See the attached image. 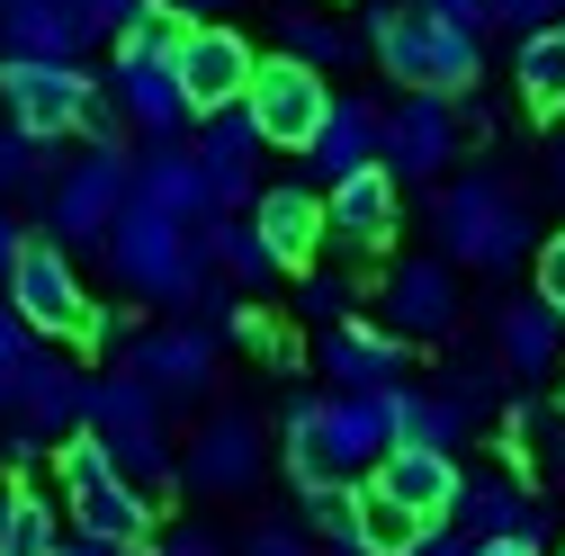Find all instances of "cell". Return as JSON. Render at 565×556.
<instances>
[{
	"instance_id": "f6af8a7d",
	"label": "cell",
	"mask_w": 565,
	"mask_h": 556,
	"mask_svg": "<svg viewBox=\"0 0 565 556\" xmlns=\"http://www.w3.org/2000/svg\"><path fill=\"white\" fill-rule=\"evenodd\" d=\"M422 10H431V19H449V28H493V0H422Z\"/></svg>"
},
{
	"instance_id": "f1b7e54d",
	"label": "cell",
	"mask_w": 565,
	"mask_h": 556,
	"mask_svg": "<svg viewBox=\"0 0 565 556\" xmlns=\"http://www.w3.org/2000/svg\"><path fill=\"white\" fill-rule=\"evenodd\" d=\"M512 90L530 117H565V19H547L512 45Z\"/></svg>"
},
{
	"instance_id": "7402d4cb",
	"label": "cell",
	"mask_w": 565,
	"mask_h": 556,
	"mask_svg": "<svg viewBox=\"0 0 565 556\" xmlns=\"http://www.w3.org/2000/svg\"><path fill=\"white\" fill-rule=\"evenodd\" d=\"M90 45V19H82V0H10L0 10V63H82Z\"/></svg>"
},
{
	"instance_id": "7bdbcfd3",
	"label": "cell",
	"mask_w": 565,
	"mask_h": 556,
	"mask_svg": "<svg viewBox=\"0 0 565 556\" xmlns=\"http://www.w3.org/2000/svg\"><path fill=\"white\" fill-rule=\"evenodd\" d=\"M539 297L565 314V234H547V243H539Z\"/></svg>"
},
{
	"instance_id": "b9f144b4",
	"label": "cell",
	"mask_w": 565,
	"mask_h": 556,
	"mask_svg": "<svg viewBox=\"0 0 565 556\" xmlns=\"http://www.w3.org/2000/svg\"><path fill=\"white\" fill-rule=\"evenodd\" d=\"M404 556H476V538H467L458 521H431V530H422V538H413Z\"/></svg>"
},
{
	"instance_id": "7c38bea8",
	"label": "cell",
	"mask_w": 565,
	"mask_h": 556,
	"mask_svg": "<svg viewBox=\"0 0 565 556\" xmlns=\"http://www.w3.org/2000/svg\"><path fill=\"white\" fill-rule=\"evenodd\" d=\"M260 413H243V404H216L206 423L189 431V449H180V484L189 494H216V503H234V494H252L260 484Z\"/></svg>"
},
{
	"instance_id": "2e32d148",
	"label": "cell",
	"mask_w": 565,
	"mask_h": 556,
	"mask_svg": "<svg viewBox=\"0 0 565 556\" xmlns=\"http://www.w3.org/2000/svg\"><path fill=\"white\" fill-rule=\"evenodd\" d=\"M315 360H323L332 395H360V386H404L413 377V341L386 332V323H369V314H341V323H323Z\"/></svg>"
},
{
	"instance_id": "4dcf8cb0",
	"label": "cell",
	"mask_w": 565,
	"mask_h": 556,
	"mask_svg": "<svg viewBox=\"0 0 565 556\" xmlns=\"http://www.w3.org/2000/svg\"><path fill=\"white\" fill-rule=\"evenodd\" d=\"M278 467H288L297 494H306V484H332V458H323V395H297L288 413H278Z\"/></svg>"
},
{
	"instance_id": "c3c4849f",
	"label": "cell",
	"mask_w": 565,
	"mask_h": 556,
	"mask_svg": "<svg viewBox=\"0 0 565 556\" xmlns=\"http://www.w3.org/2000/svg\"><path fill=\"white\" fill-rule=\"evenodd\" d=\"M476 556H547L539 538H476Z\"/></svg>"
},
{
	"instance_id": "681fc988",
	"label": "cell",
	"mask_w": 565,
	"mask_h": 556,
	"mask_svg": "<svg viewBox=\"0 0 565 556\" xmlns=\"http://www.w3.org/2000/svg\"><path fill=\"white\" fill-rule=\"evenodd\" d=\"M63 556H126V547H108V538H82V530H73V538H63Z\"/></svg>"
},
{
	"instance_id": "5bb4252c",
	"label": "cell",
	"mask_w": 565,
	"mask_h": 556,
	"mask_svg": "<svg viewBox=\"0 0 565 556\" xmlns=\"http://www.w3.org/2000/svg\"><path fill=\"white\" fill-rule=\"evenodd\" d=\"M377 162H386L395 180H440V171H458V99H440V90H404V99L386 108V145H377Z\"/></svg>"
},
{
	"instance_id": "cb8c5ba5",
	"label": "cell",
	"mask_w": 565,
	"mask_h": 556,
	"mask_svg": "<svg viewBox=\"0 0 565 556\" xmlns=\"http://www.w3.org/2000/svg\"><path fill=\"white\" fill-rule=\"evenodd\" d=\"M252 225H260V243L278 252V269H306V260L332 243V225H323V197H315L306 180H278V189H260V197H252Z\"/></svg>"
},
{
	"instance_id": "603a6c76",
	"label": "cell",
	"mask_w": 565,
	"mask_h": 556,
	"mask_svg": "<svg viewBox=\"0 0 565 556\" xmlns=\"http://www.w3.org/2000/svg\"><path fill=\"white\" fill-rule=\"evenodd\" d=\"M369 484H377V494H395L413 521H449L467 475H458V458H449V449H413V440H404V449H386V458H377V475H369Z\"/></svg>"
},
{
	"instance_id": "9c48e42d",
	"label": "cell",
	"mask_w": 565,
	"mask_h": 556,
	"mask_svg": "<svg viewBox=\"0 0 565 556\" xmlns=\"http://www.w3.org/2000/svg\"><path fill=\"white\" fill-rule=\"evenodd\" d=\"M10 306H19L45 341H90V332H99V306H90L73 252H63L54 234H28V243H19V260H10Z\"/></svg>"
},
{
	"instance_id": "7dc6e473",
	"label": "cell",
	"mask_w": 565,
	"mask_h": 556,
	"mask_svg": "<svg viewBox=\"0 0 565 556\" xmlns=\"http://www.w3.org/2000/svg\"><path fill=\"white\" fill-rule=\"evenodd\" d=\"M19 243H28V234H19V216L0 206V297H10V260H19Z\"/></svg>"
},
{
	"instance_id": "4fadbf2b",
	"label": "cell",
	"mask_w": 565,
	"mask_h": 556,
	"mask_svg": "<svg viewBox=\"0 0 565 556\" xmlns=\"http://www.w3.org/2000/svg\"><path fill=\"white\" fill-rule=\"evenodd\" d=\"M180 90H189V108L198 117H216V108H243L252 99V73H260V54H252V36L243 28H225V19H189V36H180Z\"/></svg>"
},
{
	"instance_id": "d6986e66",
	"label": "cell",
	"mask_w": 565,
	"mask_h": 556,
	"mask_svg": "<svg viewBox=\"0 0 565 556\" xmlns=\"http://www.w3.org/2000/svg\"><path fill=\"white\" fill-rule=\"evenodd\" d=\"M323 225H332L341 252H386V243L404 234V180H395L386 162L332 180V189H323Z\"/></svg>"
},
{
	"instance_id": "5b68a950",
	"label": "cell",
	"mask_w": 565,
	"mask_h": 556,
	"mask_svg": "<svg viewBox=\"0 0 565 556\" xmlns=\"http://www.w3.org/2000/svg\"><path fill=\"white\" fill-rule=\"evenodd\" d=\"M0 108H10V126L45 135V145H63V135H90V145H117V99L108 82H90L82 63H0Z\"/></svg>"
},
{
	"instance_id": "74e56055",
	"label": "cell",
	"mask_w": 565,
	"mask_h": 556,
	"mask_svg": "<svg viewBox=\"0 0 565 556\" xmlns=\"http://www.w3.org/2000/svg\"><path fill=\"white\" fill-rule=\"evenodd\" d=\"M234 556H323L306 530H288V521H252V538L234 547Z\"/></svg>"
},
{
	"instance_id": "1f68e13d",
	"label": "cell",
	"mask_w": 565,
	"mask_h": 556,
	"mask_svg": "<svg viewBox=\"0 0 565 556\" xmlns=\"http://www.w3.org/2000/svg\"><path fill=\"white\" fill-rule=\"evenodd\" d=\"M467 431H476V413H467L449 386H413V395H404V440H413V449H449V458H458Z\"/></svg>"
},
{
	"instance_id": "836d02e7",
	"label": "cell",
	"mask_w": 565,
	"mask_h": 556,
	"mask_svg": "<svg viewBox=\"0 0 565 556\" xmlns=\"http://www.w3.org/2000/svg\"><path fill=\"white\" fill-rule=\"evenodd\" d=\"M278 45H288L297 63H315V73H341V63H360V36H350L341 19H323V10H288V19H278Z\"/></svg>"
},
{
	"instance_id": "3957f363",
	"label": "cell",
	"mask_w": 565,
	"mask_h": 556,
	"mask_svg": "<svg viewBox=\"0 0 565 556\" xmlns=\"http://www.w3.org/2000/svg\"><path fill=\"white\" fill-rule=\"evenodd\" d=\"M369 54L386 63V82H395V90H440V99H467L476 73H484V36L431 19L422 0H377V19H369Z\"/></svg>"
},
{
	"instance_id": "52a82bcc",
	"label": "cell",
	"mask_w": 565,
	"mask_h": 556,
	"mask_svg": "<svg viewBox=\"0 0 565 556\" xmlns=\"http://www.w3.org/2000/svg\"><path fill=\"white\" fill-rule=\"evenodd\" d=\"M0 423L28 431V440H73V431L90 423V368L36 341V351L0 377Z\"/></svg>"
},
{
	"instance_id": "d6a6232c",
	"label": "cell",
	"mask_w": 565,
	"mask_h": 556,
	"mask_svg": "<svg viewBox=\"0 0 565 556\" xmlns=\"http://www.w3.org/2000/svg\"><path fill=\"white\" fill-rule=\"evenodd\" d=\"M54 180H63V162H54V145L45 135H28V126H0V197H54Z\"/></svg>"
},
{
	"instance_id": "ac0fdd59",
	"label": "cell",
	"mask_w": 565,
	"mask_h": 556,
	"mask_svg": "<svg viewBox=\"0 0 565 556\" xmlns=\"http://www.w3.org/2000/svg\"><path fill=\"white\" fill-rule=\"evenodd\" d=\"M260 153H269V135L252 126V108H216V117H198V171H206V197H216V216H234V206L260 197Z\"/></svg>"
},
{
	"instance_id": "ffe728a7",
	"label": "cell",
	"mask_w": 565,
	"mask_h": 556,
	"mask_svg": "<svg viewBox=\"0 0 565 556\" xmlns=\"http://www.w3.org/2000/svg\"><path fill=\"white\" fill-rule=\"evenodd\" d=\"M493 360L512 368V386H539V377H556L565 368V314L530 288V297H512V306H493Z\"/></svg>"
},
{
	"instance_id": "60d3db41",
	"label": "cell",
	"mask_w": 565,
	"mask_h": 556,
	"mask_svg": "<svg viewBox=\"0 0 565 556\" xmlns=\"http://www.w3.org/2000/svg\"><path fill=\"white\" fill-rule=\"evenodd\" d=\"M153 0H82V19H90V36H126L135 19H145Z\"/></svg>"
},
{
	"instance_id": "8fae6325",
	"label": "cell",
	"mask_w": 565,
	"mask_h": 556,
	"mask_svg": "<svg viewBox=\"0 0 565 556\" xmlns=\"http://www.w3.org/2000/svg\"><path fill=\"white\" fill-rule=\"evenodd\" d=\"M243 108H252V126L269 135L278 153H306L315 135H323V117H332V82L315 73V63H297V54H260Z\"/></svg>"
},
{
	"instance_id": "ee69618b",
	"label": "cell",
	"mask_w": 565,
	"mask_h": 556,
	"mask_svg": "<svg viewBox=\"0 0 565 556\" xmlns=\"http://www.w3.org/2000/svg\"><path fill=\"white\" fill-rule=\"evenodd\" d=\"M306 314L315 323H341L350 314V288H341V278H306Z\"/></svg>"
},
{
	"instance_id": "bcb514c9",
	"label": "cell",
	"mask_w": 565,
	"mask_h": 556,
	"mask_svg": "<svg viewBox=\"0 0 565 556\" xmlns=\"http://www.w3.org/2000/svg\"><path fill=\"white\" fill-rule=\"evenodd\" d=\"M145 556H225V547L206 538V530H162V538H153Z\"/></svg>"
},
{
	"instance_id": "e575fe53",
	"label": "cell",
	"mask_w": 565,
	"mask_h": 556,
	"mask_svg": "<svg viewBox=\"0 0 565 556\" xmlns=\"http://www.w3.org/2000/svg\"><path fill=\"white\" fill-rule=\"evenodd\" d=\"M306 521H315V538L332 547V556H369L360 547V484H350V475H332V484H306Z\"/></svg>"
},
{
	"instance_id": "d4e9b609",
	"label": "cell",
	"mask_w": 565,
	"mask_h": 556,
	"mask_svg": "<svg viewBox=\"0 0 565 556\" xmlns=\"http://www.w3.org/2000/svg\"><path fill=\"white\" fill-rule=\"evenodd\" d=\"M377 145H386V108H377V99H341V90H332V117H323V135L306 145V171L332 189V180H350V171H369V162H377Z\"/></svg>"
},
{
	"instance_id": "e0dca14e",
	"label": "cell",
	"mask_w": 565,
	"mask_h": 556,
	"mask_svg": "<svg viewBox=\"0 0 565 556\" xmlns=\"http://www.w3.org/2000/svg\"><path fill=\"white\" fill-rule=\"evenodd\" d=\"M386 332L404 341H458V260H395L386 269V297H377Z\"/></svg>"
},
{
	"instance_id": "4316f807",
	"label": "cell",
	"mask_w": 565,
	"mask_h": 556,
	"mask_svg": "<svg viewBox=\"0 0 565 556\" xmlns=\"http://www.w3.org/2000/svg\"><path fill=\"white\" fill-rule=\"evenodd\" d=\"M449 521H458L467 538H539V547H547V512L521 494V475H467Z\"/></svg>"
},
{
	"instance_id": "484cf974",
	"label": "cell",
	"mask_w": 565,
	"mask_h": 556,
	"mask_svg": "<svg viewBox=\"0 0 565 556\" xmlns=\"http://www.w3.org/2000/svg\"><path fill=\"white\" fill-rule=\"evenodd\" d=\"M135 197L145 206H162V216H180V225H206L216 216V197H206V171H198V145H145L135 153Z\"/></svg>"
},
{
	"instance_id": "6da1fadb",
	"label": "cell",
	"mask_w": 565,
	"mask_h": 556,
	"mask_svg": "<svg viewBox=\"0 0 565 556\" xmlns=\"http://www.w3.org/2000/svg\"><path fill=\"white\" fill-rule=\"evenodd\" d=\"M54 484H63V521H73L82 538H108V547H126V556H145V547L162 538L153 494H145V484H135L117 458H108V440H99V431L54 440Z\"/></svg>"
},
{
	"instance_id": "db71d44e",
	"label": "cell",
	"mask_w": 565,
	"mask_h": 556,
	"mask_svg": "<svg viewBox=\"0 0 565 556\" xmlns=\"http://www.w3.org/2000/svg\"><path fill=\"white\" fill-rule=\"evenodd\" d=\"M0 10H10V0H0Z\"/></svg>"
},
{
	"instance_id": "8d00e7d4",
	"label": "cell",
	"mask_w": 565,
	"mask_h": 556,
	"mask_svg": "<svg viewBox=\"0 0 565 556\" xmlns=\"http://www.w3.org/2000/svg\"><path fill=\"white\" fill-rule=\"evenodd\" d=\"M180 36H189V10L153 0V10H145V19H135V28L117 36V63H171V54H180Z\"/></svg>"
},
{
	"instance_id": "83f0119b",
	"label": "cell",
	"mask_w": 565,
	"mask_h": 556,
	"mask_svg": "<svg viewBox=\"0 0 565 556\" xmlns=\"http://www.w3.org/2000/svg\"><path fill=\"white\" fill-rule=\"evenodd\" d=\"M198 243H206V269H216L225 288H243V297L278 278V252L260 243V225H252V216H206V225H198Z\"/></svg>"
},
{
	"instance_id": "8992f818",
	"label": "cell",
	"mask_w": 565,
	"mask_h": 556,
	"mask_svg": "<svg viewBox=\"0 0 565 556\" xmlns=\"http://www.w3.org/2000/svg\"><path fill=\"white\" fill-rule=\"evenodd\" d=\"M162 413H171V404L135 377V368L90 377V423H82V431H99L108 458L145 484V494H171V484H180V449H171V431H162Z\"/></svg>"
},
{
	"instance_id": "d590c367",
	"label": "cell",
	"mask_w": 565,
	"mask_h": 556,
	"mask_svg": "<svg viewBox=\"0 0 565 556\" xmlns=\"http://www.w3.org/2000/svg\"><path fill=\"white\" fill-rule=\"evenodd\" d=\"M422 530H431V521H413L395 494H377V484L360 475V547H369V556H404Z\"/></svg>"
},
{
	"instance_id": "ab89813d",
	"label": "cell",
	"mask_w": 565,
	"mask_h": 556,
	"mask_svg": "<svg viewBox=\"0 0 565 556\" xmlns=\"http://www.w3.org/2000/svg\"><path fill=\"white\" fill-rule=\"evenodd\" d=\"M547 19H565V0H493V28H512V36H530Z\"/></svg>"
},
{
	"instance_id": "7a4b0ae2",
	"label": "cell",
	"mask_w": 565,
	"mask_h": 556,
	"mask_svg": "<svg viewBox=\"0 0 565 556\" xmlns=\"http://www.w3.org/2000/svg\"><path fill=\"white\" fill-rule=\"evenodd\" d=\"M431 234H440V260H458V269H521V252H539V234H530V197L503 180V171H458V180H440V197H431Z\"/></svg>"
},
{
	"instance_id": "ba28073f",
	"label": "cell",
	"mask_w": 565,
	"mask_h": 556,
	"mask_svg": "<svg viewBox=\"0 0 565 556\" xmlns=\"http://www.w3.org/2000/svg\"><path fill=\"white\" fill-rule=\"evenodd\" d=\"M135 206V153L126 145H90L82 162H63L54 197H45V234L54 243H108V225Z\"/></svg>"
},
{
	"instance_id": "9a60e30c",
	"label": "cell",
	"mask_w": 565,
	"mask_h": 556,
	"mask_svg": "<svg viewBox=\"0 0 565 556\" xmlns=\"http://www.w3.org/2000/svg\"><path fill=\"white\" fill-rule=\"evenodd\" d=\"M216 323H162V332H135L126 341V368L145 377L162 404H198L206 386H216Z\"/></svg>"
},
{
	"instance_id": "f907efd6",
	"label": "cell",
	"mask_w": 565,
	"mask_h": 556,
	"mask_svg": "<svg viewBox=\"0 0 565 556\" xmlns=\"http://www.w3.org/2000/svg\"><path fill=\"white\" fill-rule=\"evenodd\" d=\"M171 10H189V19H216V10H225V0H171Z\"/></svg>"
},
{
	"instance_id": "44dd1931",
	"label": "cell",
	"mask_w": 565,
	"mask_h": 556,
	"mask_svg": "<svg viewBox=\"0 0 565 556\" xmlns=\"http://www.w3.org/2000/svg\"><path fill=\"white\" fill-rule=\"evenodd\" d=\"M108 99H117V117L145 135V145H171V135L198 126V108H189V90H180V63H117V73H108Z\"/></svg>"
},
{
	"instance_id": "277c9868",
	"label": "cell",
	"mask_w": 565,
	"mask_h": 556,
	"mask_svg": "<svg viewBox=\"0 0 565 556\" xmlns=\"http://www.w3.org/2000/svg\"><path fill=\"white\" fill-rule=\"evenodd\" d=\"M108 269H117V288L126 297H145V306H198L206 297V243H198V225H180V216H162V206H145L135 197L126 216L108 225Z\"/></svg>"
},
{
	"instance_id": "f35d334b",
	"label": "cell",
	"mask_w": 565,
	"mask_h": 556,
	"mask_svg": "<svg viewBox=\"0 0 565 556\" xmlns=\"http://www.w3.org/2000/svg\"><path fill=\"white\" fill-rule=\"evenodd\" d=\"M36 341H45V332H36V323H28V314H19L10 297H0V377H10V368H19L28 351H36Z\"/></svg>"
},
{
	"instance_id": "f546056e",
	"label": "cell",
	"mask_w": 565,
	"mask_h": 556,
	"mask_svg": "<svg viewBox=\"0 0 565 556\" xmlns=\"http://www.w3.org/2000/svg\"><path fill=\"white\" fill-rule=\"evenodd\" d=\"M63 538H73V530H63V512L19 475L10 494H0V556H63Z\"/></svg>"
},
{
	"instance_id": "f5cc1de1",
	"label": "cell",
	"mask_w": 565,
	"mask_h": 556,
	"mask_svg": "<svg viewBox=\"0 0 565 556\" xmlns=\"http://www.w3.org/2000/svg\"><path fill=\"white\" fill-rule=\"evenodd\" d=\"M556 189H565V145H556Z\"/></svg>"
},
{
	"instance_id": "30bf717a",
	"label": "cell",
	"mask_w": 565,
	"mask_h": 556,
	"mask_svg": "<svg viewBox=\"0 0 565 556\" xmlns=\"http://www.w3.org/2000/svg\"><path fill=\"white\" fill-rule=\"evenodd\" d=\"M404 395H413V377L404 386H360V395H323V458H332V475H377V458L386 449H404Z\"/></svg>"
},
{
	"instance_id": "816d5d0a",
	"label": "cell",
	"mask_w": 565,
	"mask_h": 556,
	"mask_svg": "<svg viewBox=\"0 0 565 556\" xmlns=\"http://www.w3.org/2000/svg\"><path fill=\"white\" fill-rule=\"evenodd\" d=\"M556 377H565V368H556ZM556 423H565V386H556Z\"/></svg>"
}]
</instances>
